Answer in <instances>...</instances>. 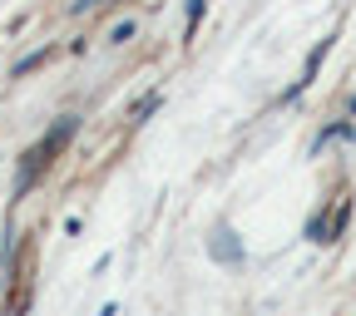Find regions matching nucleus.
Returning <instances> with one entry per match:
<instances>
[{
  "instance_id": "6",
  "label": "nucleus",
  "mask_w": 356,
  "mask_h": 316,
  "mask_svg": "<svg viewBox=\"0 0 356 316\" xmlns=\"http://www.w3.org/2000/svg\"><path fill=\"white\" fill-rule=\"evenodd\" d=\"M203 10H208V0H188V25H184V35L193 40V30H198V20H203Z\"/></svg>"
},
{
  "instance_id": "9",
  "label": "nucleus",
  "mask_w": 356,
  "mask_h": 316,
  "mask_svg": "<svg viewBox=\"0 0 356 316\" xmlns=\"http://www.w3.org/2000/svg\"><path fill=\"white\" fill-rule=\"evenodd\" d=\"M351 119H356V94H351Z\"/></svg>"
},
{
  "instance_id": "1",
  "label": "nucleus",
  "mask_w": 356,
  "mask_h": 316,
  "mask_svg": "<svg viewBox=\"0 0 356 316\" xmlns=\"http://www.w3.org/2000/svg\"><path fill=\"white\" fill-rule=\"evenodd\" d=\"M74 128H79V119H74V114H65V119H60V124H55L50 133H44V139H40V144H35V149H30L25 158H20V178H15V193H20V198H25V193L35 188V178H40L44 168L55 163V153H60V149H65V144L74 139Z\"/></svg>"
},
{
  "instance_id": "2",
  "label": "nucleus",
  "mask_w": 356,
  "mask_h": 316,
  "mask_svg": "<svg viewBox=\"0 0 356 316\" xmlns=\"http://www.w3.org/2000/svg\"><path fill=\"white\" fill-rule=\"evenodd\" d=\"M208 252H213V262H243V242L233 238L228 222H218V233L208 238Z\"/></svg>"
},
{
  "instance_id": "4",
  "label": "nucleus",
  "mask_w": 356,
  "mask_h": 316,
  "mask_svg": "<svg viewBox=\"0 0 356 316\" xmlns=\"http://www.w3.org/2000/svg\"><path fill=\"white\" fill-rule=\"evenodd\" d=\"M44 65H50V50H30L25 60L10 65V79H25V74H35V69H44Z\"/></svg>"
},
{
  "instance_id": "7",
  "label": "nucleus",
  "mask_w": 356,
  "mask_h": 316,
  "mask_svg": "<svg viewBox=\"0 0 356 316\" xmlns=\"http://www.w3.org/2000/svg\"><path fill=\"white\" fill-rule=\"evenodd\" d=\"M159 99H163V94H159V89H154V94H144L139 104H134V119H149V114L159 109Z\"/></svg>"
},
{
  "instance_id": "5",
  "label": "nucleus",
  "mask_w": 356,
  "mask_h": 316,
  "mask_svg": "<svg viewBox=\"0 0 356 316\" xmlns=\"http://www.w3.org/2000/svg\"><path fill=\"white\" fill-rule=\"evenodd\" d=\"M337 139L356 144V119H337L332 128H322V139H317V149H322V144H337Z\"/></svg>"
},
{
  "instance_id": "8",
  "label": "nucleus",
  "mask_w": 356,
  "mask_h": 316,
  "mask_svg": "<svg viewBox=\"0 0 356 316\" xmlns=\"http://www.w3.org/2000/svg\"><path fill=\"white\" fill-rule=\"evenodd\" d=\"M134 35H139V25L124 20V25H114V35H109V40H114V44H124V40H134Z\"/></svg>"
},
{
  "instance_id": "3",
  "label": "nucleus",
  "mask_w": 356,
  "mask_h": 316,
  "mask_svg": "<svg viewBox=\"0 0 356 316\" xmlns=\"http://www.w3.org/2000/svg\"><path fill=\"white\" fill-rule=\"evenodd\" d=\"M327 50H332V40H322V44H317V50H312V55H307V65H302V79H297V84L287 89V99H297V94H302V89H307L312 79H317V69H322V60H327Z\"/></svg>"
}]
</instances>
